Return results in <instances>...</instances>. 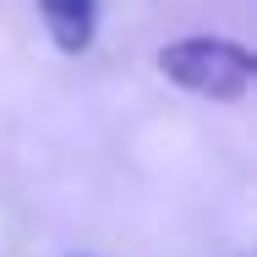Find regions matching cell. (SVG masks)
Listing matches in <instances>:
<instances>
[{"instance_id":"cell-1","label":"cell","mask_w":257,"mask_h":257,"mask_svg":"<svg viewBox=\"0 0 257 257\" xmlns=\"http://www.w3.org/2000/svg\"><path fill=\"white\" fill-rule=\"evenodd\" d=\"M154 66L175 88H186L197 99H219V104L246 99V88H252V50L235 44V39H213V33L164 44L154 55Z\"/></svg>"},{"instance_id":"cell-2","label":"cell","mask_w":257,"mask_h":257,"mask_svg":"<svg viewBox=\"0 0 257 257\" xmlns=\"http://www.w3.org/2000/svg\"><path fill=\"white\" fill-rule=\"evenodd\" d=\"M44 28L66 55H82L99 33V0H39Z\"/></svg>"}]
</instances>
